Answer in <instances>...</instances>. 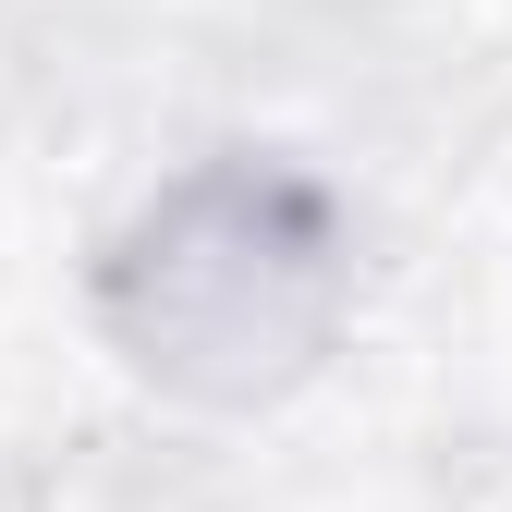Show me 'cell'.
<instances>
[{"instance_id":"cell-1","label":"cell","mask_w":512,"mask_h":512,"mask_svg":"<svg viewBox=\"0 0 512 512\" xmlns=\"http://www.w3.org/2000/svg\"><path fill=\"white\" fill-rule=\"evenodd\" d=\"M354 293L342 208L269 147H220L98 256V330L183 403H281Z\"/></svg>"}]
</instances>
